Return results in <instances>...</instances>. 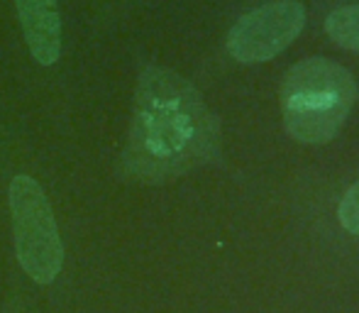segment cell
Instances as JSON below:
<instances>
[{
    "mask_svg": "<svg viewBox=\"0 0 359 313\" xmlns=\"http://www.w3.org/2000/svg\"><path fill=\"white\" fill-rule=\"evenodd\" d=\"M25 42L42 67L62 57V18L57 0H15Z\"/></svg>",
    "mask_w": 359,
    "mask_h": 313,
    "instance_id": "5",
    "label": "cell"
},
{
    "mask_svg": "<svg viewBox=\"0 0 359 313\" xmlns=\"http://www.w3.org/2000/svg\"><path fill=\"white\" fill-rule=\"evenodd\" d=\"M306 10L296 0L262 5L242 15L227 34V52L242 64H259L274 59L301 34Z\"/></svg>",
    "mask_w": 359,
    "mask_h": 313,
    "instance_id": "4",
    "label": "cell"
},
{
    "mask_svg": "<svg viewBox=\"0 0 359 313\" xmlns=\"http://www.w3.org/2000/svg\"><path fill=\"white\" fill-rule=\"evenodd\" d=\"M357 81L337 62L311 57L293 64L281 81L286 133L306 145H325L345 125L357 100Z\"/></svg>",
    "mask_w": 359,
    "mask_h": 313,
    "instance_id": "2",
    "label": "cell"
},
{
    "mask_svg": "<svg viewBox=\"0 0 359 313\" xmlns=\"http://www.w3.org/2000/svg\"><path fill=\"white\" fill-rule=\"evenodd\" d=\"M15 252L25 274L37 284H52L64 265V245L52 204L37 179L20 174L10 181Z\"/></svg>",
    "mask_w": 359,
    "mask_h": 313,
    "instance_id": "3",
    "label": "cell"
},
{
    "mask_svg": "<svg viewBox=\"0 0 359 313\" xmlns=\"http://www.w3.org/2000/svg\"><path fill=\"white\" fill-rule=\"evenodd\" d=\"M217 120L184 76L147 67L137 79L125 169L142 181H166L217 154Z\"/></svg>",
    "mask_w": 359,
    "mask_h": 313,
    "instance_id": "1",
    "label": "cell"
},
{
    "mask_svg": "<svg viewBox=\"0 0 359 313\" xmlns=\"http://www.w3.org/2000/svg\"><path fill=\"white\" fill-rule=\"evenodd\" d=\"M337 220L347 233L359 235V181L352 184L342 196L340 206H337Z\"/></svg>",
    "mask_w": 359,
    "mask_h": 313,
    "instance_id": "7",
    "label": "cell"
},
{
    "mask_svg": "<svg viewBox=\"0 0 359 313\" xmlns=\"http://www.w3.org/2000/svg\"><path fill=\"white\" fill-rule=\"evenodd\" d=\"M325 32L335 44L359 52V5H347L327 15Z\"/></svg>",
    "mask_w": 359,
    "mask_h": 313,
    "instance_id": "6",
    "label": "cell"
}]
</instances>
